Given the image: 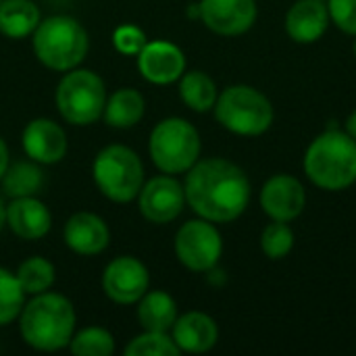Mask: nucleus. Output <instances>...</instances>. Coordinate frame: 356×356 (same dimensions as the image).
<instances>
[{
  "label": "nucleus",
  "mask_w": 356,
  "mask_h": 356,
  "mask_svg": "<svg viewBox=\"0 0 356 356\" xmlns=\"http://www.w3.org/2000/svg\"><path fill=\"white\" fill-rule=\"evenodd\" d=\"M186 204L213 223H232L244 215L250 202V179L242 167L227 159H198L186 171Z\"/></svg>",
  "instance_id": "obj_1"
},
{
  "label": "nucleus",
  "mask_w": 356,
  "mask_h": 356,
  "mask_svg": "<svg viewBox=\"0 0 356 356\" xmlns=\"http://www.w3.org/2000/svg\"><path fill=\"white\" fill-rule=\"evenodd\" d=\"M302 169L319 190H348L356 184V140L342 129L319 134L305 152Z\"/></svg>",
  "instance_id": "obj_2"
},
{
  "label": "nucleus",
  "mask_w": 356,
  "mask_h": 356,
  "mask_svg": "<svg viewBox=\"0 0 356 356\" xmlns=\"http://www.w3.org/2000/svg\"><path fill=\"white\" fill-rule=\"evenodd\" d=\"M19 330L27 346L54 353L65 348L75 330V309L71 300L54 292L33 294V298L23 305L19 315Z\"/></svg>",
  "instance_id": "obj_3"
},
{
  "label": "nucleus",
  "mask_w": 356,
  "mask_h": 356,
  "mask_svg": "<svg viewBox=\"0 0 356 356\" xmlns=\"http://www.w3.org/2000/svg\"><path fill=\"white\" fill-rule=\"evenodd\" d=\"M213 111L221 127L246 138L263 136L275 121V108L271 100L261 90L246 83L225 88L217 96Z\"/></svg>",
  "instance_id": "obj_4"
},
{
  "label": "nucleus",
  "mask_w": 356,
  "mask_h": 356,
  "mask_svg": "<svg viewBox=\"0 0 356 356\" xmlns=\"http://www.w3.org/2000/svg\"><path fill=\"white\" fill-rule=\"evenodd\" d=\"M90 40L83 25L67 15H54L33 31V52L52 71H71L88 54Z\"/></svg>",
  "instance_id": "obj_5"
},
{
  "label": "nucleus",
  "mask_w": 356,
  "mask_h": 356,
  "mask_svg": "<svg viewBox=\"0 0 356 356\" xmlns=\"http://www.w3.org/2000/svg\"><path fill=\"white\" fill-rule=\"evenodd\" d=\"M148 150L152 163L163 173H186L200 159V134L190 121L181 117H169L156 123L152 129Z\"/></svg>",
  "instance_id": "obj_6"
},
{
  "label": "nucleus",
  "mask_w": 356,
  "mask_h": 356,
  "mask_svg": "<svg viewBox=\"0 0 356 356\" xmlns=\"http://www.w3.org/2000/svg\"><path fill=\"white\" fill-rule=\"evenodd\" d=\"M96 188L113 202L134 200L144 186V165L140 156L121 144L102 148L92 165Z\"/></svg>",
  "instance_id": "obj_7"
},
{
  "label": "nucleus",
  "mask_w": 356,
  "mask_h": 356,
  "mask_svg": "<svg viewBox=\"0 0 356 356\" xmlns=\"http://www.w3.org/2000/svg\"><path fill=\"white\" fill-rule=\"evenodd\" d=\"M106 90L100 75L88 69H71L56 88V108L71 125H90L104 113Z\"/></svg>",
  "instance_id": "obj_8"
},
{
  "label": "nucleus",
  "mask_w": 356,
  "mask_h": 356,
  "mask_svg": "<svg viewBox=\"0 0 356 356\" xmlns=\"http://www.w3.org/2000/svg\"><path fill=\"white\" fill-rule=\"evenodd\" d=\"M223 254V240L213 221L192 219L186 221L175 236L177 261L196 273L213 271Z\"/></svg>",
  "instance_id": "obj_9"
},
{
  "label": "nucleus",
  "mask_w": 356,
  "mask_h": 356,
  "mask_svg": "<svg viewBox=\"0 0 356 356\" xmlns=\"http://www.w3.org/2000/svg\"><path fill=\"white\" fill-rule=\"evenodd\" d=\"M150 286V275L146 265L136 257H117L111 261L102 273L104 294L117 305L138 302Z\"/></svg>",
  "instance_id": "obj_10"
},
{
  "label": "nucleus",
  "mask_w": 356,
  "mask_h": 356,
  "mask_svg": "<svg viewBox=\"0 0 356 356\" xmlns=\"http://www.w3.org/2000/svg\"><path fill=\"white\" fill-rule=\"evenodd\" d=\"M138 196L144 219L156 225H165L177 219L186 204L184 186L169 173L156 175L150 181H146Z\"/></svg>",
  "instance_id": "obj_11"
},
{
  "label": "nucleus",
  "mask_w": 356,
  "mask_h": 356,
  "mask_svg": "<svg viewBox=\"0 0 356 356\" xmlns=\"http://www.w3.org/2000/svg\"><path fill=\"white\" fill-rule=\"evenodd\" d=\"M261 207L271 221L290 223L305 213L307 190L302 181L294 175H271L261 188Z\"/></svg>",
  "instance_id": "obj_12"
},
{
  "label": "nucleus",
  "mask_w": 356,
  "mask_h": 356,
  "mask_svg": "<svg viewBox=\"0 0 356 356\" xmlns=\"http://www.w3.org/2000/svg\"><path fill=\"white\" fill-rule=\"evenodd\" d=\"M200 21L219 35H242L259 17L257 0H200Z\"/></svg>",
  "instance_id": "obj_13"
},
{
  "label": "nucleus",
  "mask_w": 356,
  "mask_h": 356,
  "mask_svg": "<svg viewBox=\"0 0 356 356\" xmlns=\"http://www.w3.org/2000/svg\"><path fill=\"white\" fill-rule=\"evenodd\" d=\"M138 69L146 81L167 86L186 73V54L173 42L154 40L148 42L138 54Z\"/></svg>",
  "instance_id": "obj_14"
},
{
  "label": "nucleus",
  "mask_w": 356,
  "mask_h": 356,
  "mask_svg": "<svg viewBox=\"0 0 356 356\" xmlns=\"http://www.w3.org/2000/svg\"><path fill=\"white\" fill-rule=\"evenodd\" d=\"M25 154L42 165H54L67 154V136L63 127L50 119H33L23 129Z\"/></svg>",
  "instance_id": "obj_15"
},
{
  "label": "nucleus",
  "mask_w": 356,
  "mask_h": 356,
  "mask_svg": "<svg viewBox=\"0 0 356 356\" xmlns=\"http://www.w3.org/2000/svg\"><path fill=\"white\" fill-rule=\"evenodd\" d=\"M327 2L321 0H298L294 2L284 19V27L290 40L296 44H315L330 27Z\"/></svg>",
  "instance_id": "obj_16"
},
{
  "label": "nucleus",
  "mask_w": 356,
  "mask_h": 356,
  "mask_svg": "<svg viewBox=\"0 0 356 356\" xmlns=\"http://www.w3.org/2000/svg\"><path fill=\"white\" fill-rule=\"evenodd\" d=\"M171 338L181 353L202 355L209 353L219 340V327L213 317L200 311H190L175 319Z\"/></svg>",
  "instance_id": "obj_17"
},
{
  "label": "nucleus",
  "mask_w": 356,
  "mask_h": 356,
  "mask_svg": "<svg viewBox=\"0 0 356 356\" xmlns=\"http://www.w3.org/2000/svg\"><path fill=\"white\" fill-rule=\"evenodd\" d=\"M6 223L21 240H40L50 232L52 215L35 196L13 198V202L6 207Z\"/></svg>",
  "instance_id": "obj_18"
},
{
  "label": "nucleus",
  "mask_w": 356,
  "mask_h": 356,
  "mask_svg": "<svg viewBox=\"0 0 356 356\" xmlns=\"http://www.w3.org/2000/svg\"><path fill=\"white\" fill-rule=\"evenodd\" d=\"M108 240L111 232L104 219L94 213H75L65 225V244L81 257L100 254L108 246Z\"/></svg>",
  "instance_id": "obj_19"
},
{
  "label": "nucleus",
  "mask_w": 356,
  "mask_h": 356,
  "mask_svg": "<svg viewBox=\"0 0 356 356\" xmlns=\"http://www.w3.org/2000/svg\"><path fill=\"white\" fill-rule=\"evenodd\" d=\"M175 319H177V305L171 294L163 290H152L140 298L138 321L144 332H169Z\"/></svg>",
  "instance_id": "obj_20"
},
{
  "label": "nucleus",
  "mask_w": 356,
  "mask_h": 356,
  "mask_svg": "<svg viewBox=\"0 0 356 356\" xmlns=\"http://www.w3.org/2000/svg\"><path fill=\"white\" fill-rule=\"evenodd\" d=\"M144 96L134 88H121L117 90L104 104V121L111 127L117 129H129L140 123L144 117Z\"/></svg>",
  "instance_id": "obj_21"
},
{
  "label": "nucleus",
  "mask_w": 356,
  "mask_h": 356,
  "mask_svg": "<svg viewBox=\"0 0 356 356\" xmlns=\"http://www.w3.org/2000/svg\"><path fill=\"white\" fill-rule=\"evenodd\" d=\"M40 10L29 0H2L0 4V33L13 40L33 35L40 25Z\"/></svg>",
  "instance_id": "obj_22"
},
{
  "label": "nucleus",
  "mask_w": 356,
  "mask_h": 356,
  "mask_svg": "<svg viewBox=\"0 0 356 356\" xmlns=\"http://www.w3.org/2000/svg\"><path fill=\"white\" fill-rule=\"evenodd\" d=\"M179 96L188 108H192L196 113H209V111H213L219 92L209 73L188 71L179 77Z\"/></svg>",
  "instance_id": "obj_23"
},
{
  "label": "nucleus",
  "mask_w": 356,
  "mask_h": 356,
  "mask_svg": "<svg viewBox=\"0 0 356 356\" xmlns=\"http://www.w3.org/2000/svg\"><path fill=\"white\" fill-rule=\"evenodd\" d=\"M2 190L10 198H25L35 196L44 186L42 169L33 163L19 161L15 165H8L2 175Z\"/></svg>",
  "instance_id": "obj_24"
},
{
  "label": "nucleus",
  "mask_w": 356,
  "mask_h": 356,
  "mask_svg": "<svg viewBox=\"0 0 356 356\" xmlns=\"http://www.w3.org/2000/svg\"><path fill=\"white\" fill-rule=\"evenodd\" d=\"M17 280L23 288L25 294H42V292H48L54 284V265L44 259V257H29L25 259L19 269H17Z\"/></svg>",
  "instance_id": "obj_25"
},
{
  "label": "nucleus",
  "mask_w": 356,
  "mask_h": 356,
  "mask_svg": "<svg viewBox=\"0 0 356 356\" xmlns=\"http://www.w3.org/2000/svg\"><path fill=\"white\" fill-rule=\"evenodd\" d=\"M25 305V292L15 273L0 267V325L13 323Z\"/></svg>",
  "instance_id": "obj_26"
},
{
  "label": "nucleus",
  "mask_w": 356,
  "mask_h": 356,
  "mask_svg": "<svg viewBox=\"0 0 356 356\" xmlns=\"http://www.w3.org/2000/svg\"><path fill=\"white\" fill-rule=\"evenodd\" d=\"M296 236L286 221H271L261 234V250L271 261L286 259L294 248Z\"/></svg>",
  "instance_id": "obj_27"
},
{
  "label": "nucleus",
  "mask_w": 356,
  "mask_h": 356,
  "mask_svg": "<svg viewBox=\"0 0 356 356\" xmlns=\"http://www.w3.org/2000/svg\"><path fill=\"white\" fill-rule=\"evenodd\" d=\"M69 348L75 356H111L115 350V340L111 332L102 327H86L71 338Z\"/></svg>",
  "instance_id": "obj_28"
},
{
  "label": "nucleus",
  "mask_w": 356,
  "mask_h": 356,
  "mask_svg": "<svg viewBox=\"0 0 356 356\" xmlns=\"http://www.w3.org/2000/svg\"><path fill=\"white\" fill-rule=\"evenodd\" d=\"M181 353L167 332H144L134 338L127 348V356H177Z\"/></svg>",
  "instance_id": "obj_29"
},
{
  "label": "nucleus",
  "mask_w": 356,
  "mask_h": 356,
  "mask_svg": "<svg viewBox=\"0 0 356 356\" xmlns=\"http://www.w3.org/2000/svg\"><path fill=\"white\" fill-rule=\"evenodd\" d=\"M146 44H148V38L138 25L125 23L113 31V46L117 48V52H121L125 56H134V54L138 56Z\"/></svg>",
  "instance_id": "obj_30"
},
{
  "label": "nucleus",
  "mask_w": 356,
  "mask_h": 356,
  "mask_svg": "<svg viewBox=\"0 0 356 356\" xmlns=\"http://www.w3.org/2000/svg\"><path fill=\"white\" fill-rule=\"evenodd\" d=\"M327 10L340 31L356 35V0H327Z\"/></svg>",
  "instance_id": "obj_31"
},
{
  "label": "nucleus",
  "mask_w": 356,
  "mask_h": 356,
  "mask_svg": "<svg viewBox=\"0 0 356 356\" xmlns=\"http://www.w3.org/2000/svg\"><path fill=\"white\" fill-rule=\"evenodd\" d=\"M6 167H8V148H6L4 140L0 138V179L6 171Z\"/></svg>",
  "instance_id": "obj_32"
},
{
  "label": "nucleus",
  "mask_w": 356,
  "mask_h": 356,
  "mask_svg": "<svg viewBox=\"0 0 356 356\" xmlns=\"http://www.w3.org/2000/svg\"><path fill=\"white\" fill-rule=\"evenodd\" d=\"M353 140H356V111L350 113V117L346 119V129H344Z\"/></svg>",
  "instance_id": "obj_33"
},
{
  "label": "nucleus",
  "mask_w": 356,
  "mask_h": 356,
  "mask_svg": "<svg viewBox=\"0 0 356 356\" xmlns=\"http://www.w3.org/2000/svg\"><path fill=\"white\" fill-rule=\"evenodd\" d=\"M6 223V207H4V202H2V198H0V227Z\"/></svg>",
  "instance_id": "obj_34"
},
{
  "label": "nucleus",
  "mask_w": 356,
  "mask_h": 356,
  "mask_svg": "<svg viewBox=\"0 0 356 356\" xmlns=\"http://www.w3.org/2000/svg\"><path fill=\"white\" fill-rule=\"evenodd\" d=\"M353 52H355V56H356V35H355V42H353Z\"/></svg>",
  "instance_id": "obj_35"
},
{
  "label": "nucleus",
  "mask_w": 356,
  "mask_h": 356,
  "mask_svg": "<svg viewBox=\"0 0 356 356\" xmlns=\"http://www.w3.org/2000/svg\"><path fill=\"white\" fill-rule=\"evenodd\" d=\"M321 2H327V0H321Z\"/></svg>",
  "instance_id": "obj_36"
},
{
  "label": "nucleus",
  "mask_w": 356,
  "mask_h": 356,
  "mask_svg": "<svg viewBox=\"0 0 356 356\" xmlns=\"http://www.w3.org/2000/svg\"><path fill=\"white\" fill-rule=\"evenodd\" d=\"M0 4H2V0H0Z\"/></svg>",
  "instance_id": "obj_37"
}]
</instances>
